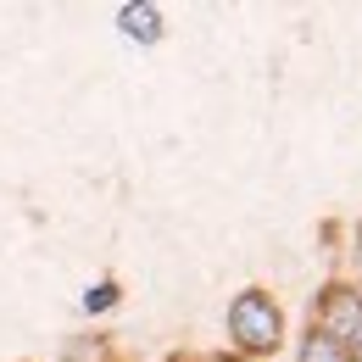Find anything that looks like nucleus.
I'll list each match as a JSON object with an SVG mask.
<instances>
[{
    "instance_id": "1",
    "label": "nucleus",
    "mask_w": 362,
    "mask_h": 362,
    "mask_svg": "<svg viewBox=\"0 0 362 362\" xmlns=\"http://www.w3.org/2000/svg\"><path fill=\"white\" fill-rule=\"evenodd\" d=\"M228 334H234V346H240L245 357H268L273 346L284 340V317H279L268 290L234 296V307H228Z\"/></svg>"
},
{
    "instance_id": "2",
    "label": "nucleus",
    "mask_w": 362,
    "mask_h": 362,
    "mask_svg": "<svg viewBox=\"0 0 362 362\" xmlns=\"http://www.w3.org/2000/svg\"><path fill=\"white\" fill-rule=\"evenodd\" d=\"M317 329L351 351V346L362 340V290L329 284V290H323V301H317Z\"/></svg>"
},
{
    "instance_id": "3",
    "label": "nucleus",
    "mask_w": 362,
    "mask_h": 362,
    "mask_svg": "<svg viewBox=\"0 0 362 362\" xmlns=\"http://www.w3.org/2000/svg\"><path fill=\"white\" fill-rule=\"evenodd\" d=\"M123 34L129 40H139V45H151V40H162V11L156 6H123Z\"/></svg>"
},
{
    "instance_id": "4",
    "label": "nucleus",
    "mask_w": 362,
    "mask_h": 362,
    "mask_svg": "<svg viewBox=\"0 0 362 362\" xmlns=\"http://www.w3.org/2000/svg\"><path fill=\"white\" fill-rule=\"evenodd\" d=\"M301 362H351V351H346L340 340H329L323 329H313V334L301 340Z\"/></svg>"
},
{
    "instance_id": "5",
    "label": "nucleus",
    "mask_w": 362,
    "mask_h": 362,
    "mask_svg": "<svg viewBox=\"0 0 362 362\" xmlns=\"http://www.w3.org/2000/svg\"><path fill=\"white\" fill-rule=\"evenodd\" d=\"M112 301H117V290H112V284H95L90 296H84V307H90V313H100V307H112Z\"/></svg>"
},
{
    "instance_id": "6",
    "label": "nucleus",
    "mask_w": 362,
    "mask_h": 362,
    "mask_svg": "<svg viewBox=\"0 0 362 362\" xmlns=\"http://www.w3.org/2000/svg\"><path fill=\"white\" fill-rule=\"evenodd\" d=\"M351 362H362V340H357V346H351Z\"/></svg>"
},
{
    "instance_id": "7",
    "label": "nucleus",
    "mask_w": 362,
    "mask_h": 362,
    "mask_svg": "<svg viewBox=\"0 0 362 362\" xmlns=\"http://www.w3.org/2000/svg\"><path fill=\"white\" fill-rule=\"evenodd\" d=\"M223 362H251V357H223Z\"/></svg>"
}]
</instances>
